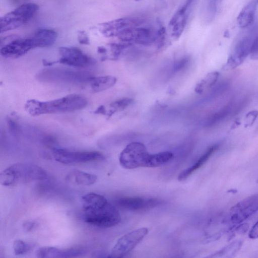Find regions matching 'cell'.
<instances>
[{"label": "cell", "mask_w": 258, "mask_h": 258, "mask_svg": "<svg viewBox=\"0 0 258 258\" xmlns=\"http://www.w3.org/2000/svg\"><path fill=\"white\" fill-rule=\"evenodd\" d=\"M82 217L86 223L104 228L117 225L121 219L117 209L106 199L94 205L83 206Z\"/></svg>", "instance_id": "obj_3"}, {"label": "cell", "mask_w": 258, "mask_h": 258, "mask_svg": "<svg viewBox=\"0 0 258 258\" xmlns=\"http://www.w3.org/2000/svg\"><path fill=\"white\" fill-rule=\"evenodd\" d=\"M116 204L121 208L134 211H145L162 204V201L155 198L141 197H122L115 201Z\"/></svg>", "instance_id": "obj_15"}, {"label": "cell", "mask_w": 258, "mask_h": 258, "mask_svg": "<svg viewBox=\"0 0 258 258\" xmlns=\"http://www.w3.org/2000/svg\"><path fill=\"white\" fill-rule=\"evenodd\" d=\"M150 155L143 144L132 142L120 153L119 163L123 168L127 169L147 167Z\"/></svg>", "instance_id": "obj_6"}, {"label": "cell", "mask_w": 258, "mask_h": 258, "mask_svg": "<svg viewBox=\"0 0 258 258\" xmlns=\"http://www.w3.org/2000/svg\"><path fill=\"white\" fill-rule=\"evenodd\" d=\"M148 229L142 227L120 237L112 248L109 257H122L130 253L148 233Z\"/></svg>", "instance_id": "obj_8"}, {"label": "cell", "mask_w": 258, "mask_h": 258, "mask_svg": "<svg viewBox=\"0 0 258 258\" xmlns=\"http://www.w3.org/2000/svg\"><path fill=\"white\" fill-rule=\"evenodd\" d=\"M241 246V241H237L233 242L221 250L218 251L216 254L217 255H221V256L224 255L226 256L227 255H228L229 256L230 255H233L237 252Z\"/></svg>", "instance_id": "obj_26"}, {"label": "cell", "mask_w": 258, "mask_h": 258, "mask_svg": "<svg viewBox=\"0 0 258 258\" xmlns=\"http://www.w3.org/2000/svg\"><path fill=\"white\" fill-rule=\"evenodd\" d=\"M94 113L95 114H105L106 111L105 107L103 105H101L94 111Z\"/></svg>", "instance_id": "obj_33"}, {"label": "cell", "mask_w": 258, "mask_h": 258, "mask_svg": "<svg viewBox=\"0 0 258 258\" xmlns=\"http://www.w3.org/2000/svg\"><path fill=\"white\" fill-rule=\"evenodd\" d=\"M258 0H252L245 5L239 13L237 21L241 28H246L254 21Z\"/></svg>", "instance_id": "obj_18"}, {"label": "cell", "mask_w": 258, "mask_h": 258, "mask_svg": "<svg viewBox=\"0 0 258 258\" xmlns=\"http://www.w3.org/2000/svg\"><path fill=\"white\" fill-rule=\"evenodd\" d=\"M39 6L34 3L23 4L1 17V33L16 29L28 23L37 13Z\"/></svg>", "instance_id": "obj_4"}, {"label": "cell", "mask_w": 258, "mask_h": 258, "mask_svg": "<svg viewBox=\"0 0 258 258\" xmlns=\"http://www.w3.org/2000/svg\"><path fill=\"white\" fill-rule=\"evenodd\" d=\"M54 159L64 164L84 163L103 160L105 157L98 151H74L62 148H53Z\"/></svg>", "instance_id": "obj_7"}, {"label": "cell", "mask_w": 258, "mask_h": 258, "mask_svg": "<svg viewBox=\"0 0 258 258\" xmlns=\"http://www.w3.org/2000/svg\"><path fill=\"white\" fill-rule=\"evenodd\" d=\"M257 182L258 183V178H257Z\"/></svg>", "instance_id": "obj_35"}, {"label": "cell", "mask_w": 258, "mask_h": 258, "mask_svg": "<svg viewBox=\"0 0 258 258\" xmlns=\"http://www.w3.org/2000/svg\"><path fill=\"white\" fill-rule=\"evenodd\" d=\"M249 56L252 59H258V35H256L254 40Z\"/></svg>", "instance_id": "obj_28"}, {"label": "cell", "mask_w": 258, "mask_h": 258, "mask_svg": "<svg viewBox=\"0 0 258 258\" xmlns=\"http://www.w3.org/2000/svg\"><path fill=\"white\" fill-rule=\"evenodd\" d=\"M195 1L184 0L171 17L168 28L169 34L173 39H178L182 34Z\"/></svg>", "instance_id": "obj_13"}, {"label": "cell", "mask_w": 258, "mask_h": 258, "mask_svg": "<svg viewBox=\"0 0 258 258\" xmlns=\"http://www.w3.org/2000/svg\"><path fill=\"white\" fill-rule=\"evenodd\" d=\"M93 76L89 72L52 68L44 70L37 76L41 81L89 83Z\"/></svg>", "instance_id": "obj_5"}, {"label": "cell", "mask_w": 258, "mask_h": 258, "mask_svg": "<svg viewBox=\"0 0 258 258\" xmlns=\"http://www.w3.org/2000/svg\"><path fill=\"white\" fill-rule=\"evenodd\" d=\"M37 48L35 42L32 37L28 38H17L12 37L1 49V54L7 58H17Z\"/></svg>", "instance_id": "obj_12"}, {"label": "cell", "mask_w": 258, "mask_h": 258, "mask_svg": "<svg viewBox=\"0 0 258 258\" xmlns=\"http://www.w3.org/2000/svg\"><path fill=\"white\" fill-rule=\"evenodd\" d=\"M218 148L217 145H214L210 147L193 165L184 169L179 173L178 176V180L180 181L186 180L207 162Z\"/></svg>", "instance_id": "obj_19"}, {"label": "cell", "mask_w": 258, "mask_h": 258, "mask_svg": "<svg viewBox=\"0 0 258 258\" xmlns=\"http://www.w3.org/2000/svg\"><path fill=\"white\" fill-rule=\"evenodd\" d=\"M87 98L80 94H70L52 100L42 101L30 99L25 104L28 113L36 116L42 114L73 112L85 108Z\"/></svg>", "instance_id": "obj_1"}, {"label": "cell", "mask_w": 258, "mask_h": 258, "mask_svg": "<svg viewBox=\"0 0 258 258\" xmlns=\"http://www.w3.org/2000/svg\"><path fill=\"white\" fill-rule=\"evenodd\" d=\"M173 154L169 151L150 154L147 167H157L169 162L173 158Z\"/></svg>", "instance_id": "obj_22"}, {"label": "cell", "mask_w": 258, "mask_h": 258, "mask_svg": "<svg viewBox=\"0 0 258 258\" xmlns=\"http://www.w3.org/2000/svg\"><path fill=\"white\" fill-rule=\"evenodd\" d=\"M258 211V193L247 197L234 205L229 212L231 223L239 224Z\"/></svg>", "instance_id": "obj_10"}, {"label": "cell", "mask_w": 258, "mask_h": 258, "mask_svg": "<svg viewBox=\"0 0 258 258\" xmlns=\"http://www.w3.org/2000/svg\"><path fill=\"white\" fill-rule=\"evenodd\" d=\"M133 100L131 98H124L117 100L110 104L111 110L108 113V115H111L114 112L123 110L127 106L131 104Z\"/></svg>", "instance_id": "obj_25"}, {"label": "cell", "mask_w": 258, "mask_h": 258, "mask_svg": "<svg viewBox=\"0 0 258 258\" xmlns=\"http://www.w3.org/2000/svg\"><path fill=\"white\" fill-rule=\"evenodd\" d=\"M219 76V73L217 71L208 73L197 84L195 87V91L199 94L202 93L216 84Z\"/></svg>", "instance_id": "obj_23"}, {"label": "cell", "mask_w": 258, "mask_h": 258, "mask_svg": "<svg viewBox=\"0 0 258 258\" xmlns=\"http://www.w3.org/2000/svg\"><path fill=\"white\" fill-rule=\"evenodd\" d=\"M117 79L112 76H93L88 83L93 93L99 92L108 89L114 86Z\"/></svg>", "instance_id": "obj_21"}, {"label": "cell", "mask_w": 258, "mask_h": 258, "mask_svg": "<svg viewBox=\"0 0 258 258\" xmlns=\"http://www.w3.org/2000/svg\"><path fill=\"white\" fill-rule=\"evenodd\" d=\"M57 33L52 29H40L32 36L36 47H46L52 45L56 41Z\"/></svg>", "instance_id": "obj_20"}, {"label": "cell", "mask_w": 258, "mask_h": 258, "mask_svg": "<svg viewBox=\"0 0 258 258\" xmlns=\"http://www.w3.org/2000/svg\"><path fill=\"white\" fill-rule=\"evenodd\" d=\"M140 17H123L99 24L100 33L106 37H117L118 39L136 24Z\"/></svg>", "instance_id": "obj_11"}, {"label": "cell", "mask_w": 258, "mask_h": 258, "mask_svg": "<svg viewBox=\"0 0 258 258\" xmlns=\"http://www.w3.org/2000/svg\"><path fill=\"white\" fill-rule=\"evenodd\" d=\"M258 115V111L252 110L249 112L245 116V126H250L254 121Z\"/></svg>", "instance_id": "obj_27"}, {"label": "cell", "mask_w": 258, "mask_h": 258, "mask_svg": "<svg viewBox=\"0 0 258 258\" xmlns=\"http://www.w3.org/2000/svg\"><path fill=\"white\" fill-rule=\"evenodd\" d=\"M34 246L33 244L20 239L16 240L13 244L14 252L16 255H23L29 252Z\"/></svg>", "instance_id": "obj_24"}, {"label": "cell", "mask_w": 258, "mask_h": 258, "mask_svg": "<svg viewBox=\"0 0 258 258\" xmlns=\"http://www.w3.org/2000/svg\"><path fill=\"white\" fill-rule=\"evenodd\" d=\"M47 173L42 167L31 163H17L8 167L0 173L2 185L10 186L18 184L43 180Z\"/></svg>", "instance_id": "obj_2"}, {"label": "cell", "mask_w": 258, "mask_h": 258, "mask_svg": "<svg viewBox=\"0 0 258 258\" xmlns=\"http://www.w3.org/2000/svg\"><path fill=\"white\" fill-rule=\"evenodd\" d=\"M35 225H36V223L35 222H31V221H28V222H26L24 224L23 227L25 230H26L27 231H30V230L33 229V228L35 227Z\"/></svg>", "instance_id": "obj_32"}, {"label": "cell", "mask_w": 258, "mask_h": 258, "mask_svg": "<svg viewBox=\"0 0 258 258\" xmlns=\"http://www.w3.org/2000/svg\"><path fill=\"white\" fill-rule=\"evenodd\" d=\"M78 39L80 44L88 45L89 44V39L84 31H80L78 34Z\"/></svg>", "instance_id": "obj_29"}, {"label": "cell", "mask_w": 258, "mask_h": 258, "mask_svg": "<svg viewBox=\"0 0 258 258\" xmlns=\"http://www.w3.org/2000/svg\"><path fill=\"white\" fill-rule=\"evenodd\" d=\"M59 59L53 63L61 64L76 67H85L93 65L95 60L84 53L81 49L74 47H61L58 49Z\"/></svg>", "instance_id": "obj_14"}, {"label": "cell", "mask_w": 258, "mask_h": 258, "mask_svg": "<svg viewBox=\"0 0 258 258\" xmlns=\"http://www.w3.org/2000/svg\"><path fill=\"white\" fill-rule=\"evenodd\" d=\"M256 35L251 32L240 39L223 67L224 70H233L240 65L249 55L251 49Z\"/></svg>", "instance_id": "obj_9"}, {"label": "cell", "mask_w": 258, "mask_h": 258, "mask_svg": "<svg viewBox=\"0 0 258 258\" xmlns=\"http://www.w3.org/2000/svg\"><path fill=\"white\" fill-rule=\"evenodd\" d=\"M7 123L10 132L14 135H17L19 132V128L16 122L9 118L8 119Z\"/></svg>", "instance_id": "obj_30"}, {"label": "cell", "mask_w": 258, "mask_h": 258, "mask_svg": "<svg viewBox=\"0 0 258 258\" xmlns=\"http://www.w3.org/2000/svg\"><path fill=\"white\" fill-rule=\"evenodd\" d=\"M248 237L251 239L258 238V221L253 225L248 233Z\"/></svg>", "instance_id": "obj_31"}, {"label": "cell", "mask_w": 258, "mask_h": 258, "mask_svg": "<svg viewBox=\"0 0 258 258\" xmlns=\"http://www.w3.org/2000/svg\"><path fill=\"white\" fill-rule=\"evenodd\" d=\"M85 250L81 248H59L51 246H43L38 248L36 256L39 258H61L79 256L84 254Z\"/></svg>", "instance_id": "obj_16"}, {"label": "cell", "mask_w": 258, "mask_h": 258, "mask_svg": "<svg viewBox=\"0 0 258 258\" xmlns=\"http://www.w3.org/2000/svg\"><path fill=\"white\" fill-rule=\"evenodd\" d=\"M135 1H141V0H135Z\"/></svg>", "instance_id": "obj_34"}, {"label": "cell", "mask_w": 258, "mask_h": 258, "mask_svg": "<svg viewBox=\"0 0 258 258\" xmlns=\"http://www.w3.org/2000/svg\"><path fill=\"white\" fill-rule=\"evenodd\" d=\"M69 183L78 185H91L95 183L97 176L92 173L79 170H73L69 172L65 177Z\"/></svg>", "instance_id": "obj_17"}]
</instances>
